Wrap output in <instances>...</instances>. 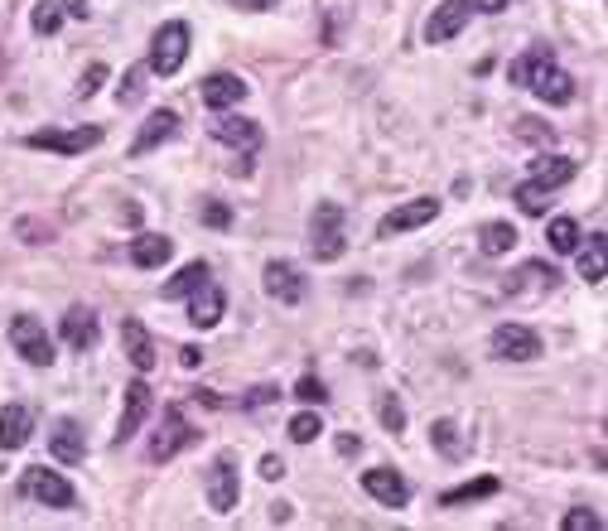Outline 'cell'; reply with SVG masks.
Returning a JSON list of instances; mask_svg holds the SVG:
<instances>
[{"mask_svg":"<svg viewBox=\"0 0 608 531\" xmlns=\"http://www.w3.org/2000/svg\"><path fill=\"white\" fill-rule=\"evenodd\" d=\"M440 213V198H411V203H401V208H391L387 218H382V237H396V232H411V227H425L430 218Z\"/></svg>","mask_w":608,"mask_h":531,"instance_id":"10","label":"cell"},{"mask_svg":"<svg viewBox=\"0 0 608 531\" xmlns=\"http://www.w3.org/2000/svg\"><path fill=\"white\" fill-rule=\"evenodd\" d=\"M319 430H324V420L314 416V411H304V416L290 420V440H295V445H309V440H319Z\"/></svg>","mask_w":608,"mask_h":531,"instance_id":"33","label":"cell"},{"mask_svg":"<svg viewBox=\"0 0 608 531\" xmlns=\"http://www.w3.org/2000/svg\"><path fill=\"white\" fill-rule=\"evenodd\" d=\"M203 223H208V227H232V208L218 203V198H213V203H203Z\"/></svg>","mask_w":608,"mask_h":531,"instance_id":"38","label":"cell"},{"mask_svg":"<svg viewBox=\"0 0 608 531\" xmlns=\"http://www.w3.org/2000/svg\"><path fill=\"white\" fill-rule=\"evenodd\" d=\"M10 343H15V353L34 367H49L54 363V343L44 334V324L34 319V314H15L10 319Z\"/></svg>","mask_w":608,"mask_h":531,"instance_id":"4","label":"cell"},{"mask_svg":"<svg viewBox=\"0 0 608 531\" xmlns=\"http://www.w3.org/2000/svg\"><path fill=\"white\" fill-rule=\"evenodd\" d=\"M232 5H237V10H271L276 0H232Z\"/></svg>","mask_w":608,"mask_h":531,"instance_id":"45","label":"cell"},{"mask_svg":"<svg viewBox=\"0 0 608 531\" xmlns=\"http://www.w3.org/2000/svg\"><path fill=\"white\" fill-rule=\"evenodd\" d=\"M189 319H194L198 329H213L222 319V290L213 285V280H203L194 290V300H189Z\"/></svg>","mask_w":608,"mask_h":531,"instance_id":"21","label":"cell"},{"mask_svg":"<svg viewBox=\"0 0 608 531\" xmlns=\"http://www.w3.org/2000/svg\"><path fill=\"white\" fill-rule=\"evenodd\" d=\"M198 358H203V353H198L194 343H189V348H179V363H184V367H198Z\"/></svg>","mask_w":608,"mask_h":531,"instance_id":"44","label":"cell"},{"mask_svg":"<svg viewBox=\"0 0 608 531\" xmlns=\"http://www.w3.org/2000/svg\"><path fill=\"white\" fill-rule=\"evenodd\" d=\"M493 493H498V478H473L464 488L440 493V507H464V503H478V498H493Z\"/></svg>","mask_w":608,"mask_h":531,"instance_id":"25","label":"cell"},{"mask_svg":"<svg viewBox=\"0 0 608 531\" xmlns=\"http://www.w3.org/2000/svg\"><path fill=\"white\" fill-rule=\"evenodd\" d=\"M382 425H387V430H406V406H401L391 392L382 396Z\"/></svg>","mask_w":608,"mask_h":531,"instance_id":"36","label":"cell"},{"mask_svg":"<svg viewBox=\"0 0 608 531\" xmlns=\"http://www.w3.org/2000/svg\"><path fill=\"white\" fill-rule=\"evenodd\" d=\"M517 203H522V213L541 218V213L551 208V189H546V184H536V179H526V184H517Z\"/></svg>","mask_w":608,"mask_h":531,"instance_id":"28","label":"cell"},{"mask_svg":"<svg viewBox=\"0 0 608 531\" xmlns=\"http://www.w3.org/2000/svg\"><path fill=\"white\" fill-rule=\"evenodd\" d=\"M285 474V464H280L276 454H266V459H261V478H280Z\"/></svg>","mask_w":608,"mask_h":531,"instance_id":"42","label":"cell"},{"mask_svg":"<svg viewBox=\"0 0 608 531\" xmlns=\"http://www.w3.org/2000/svg\"><path fill=\"white\" fill-rule=\"evenodd\" d=\"M266 295L280 300V305H300V300H304L300 266H290V261H271V266H266Z\"/></svg>","mask_w":608,"mask_h":531,"instance_id":"12","label":"cell"},{"mask_svg":"<svg viewBox=\"0 0 608 531\" xmlns=\"http://www.w3.org/2000/svg\"><path fill=\"white\" fill-rule=\"evenodd\" d=\"M478 247L488 256H507L512 247H517V227L512 223H488L483 227V237H478Z\"/></svg>","mask_w":608,"mask_h":531,"instance_id":"26","label":"cell"},{"mask_svg":"<svg viewBox=\"0 0 608 531\" xmlns=\"http://www.w3.org/2000/svg\"><path fill=\"white\" fill-rule=\"evenodd\" d=\"M174 131H179V116H174V112H150V116H145V126H140L136 145H131V155H150V150H155V145H165Z\"/></svg>","mask_w":608,"mask_h":531,"instance_id":"19","label":"cell"},{"mask_svg":"<svg viewBox=\"0 0 608 531\" xmlns=\"http://www.w3.org/2000/svg\"><path fill=\"white\" fill-rule=\"evenodd\" d=\"M295 396H300V401H309V406H314V401H319V406L329 401V392H324V382H319V377H300Z\"/></svg>","mask_w":608,"mask_h":531,"instance_id":"37","label":"cell"},{"mask_svg":"<svg viewBox=\"0 0 608 531\" xmlns=\"http://www.w3.org/2000/svg\"><path fill=\"white\" fill-rule=\"evenodd\" d=\"M29 25H34V34H58V25H63V5H58V0H44V5H34Z\"/></svg>","mask_w":608,"mask_h":531,"instance_id":"31","label":"cell"},{"mask_svg":"<svg viewBox=\"0 0 608 531\" xmlns=\"http://www.w3.org/2000/svg\"><path fill=\"white\" fill-rule=\"evenodd\" d=\"M58 5H63V15H73V20H87V10H92L87 0H58Z\"/></svg>","mask_w":608,"mask_h":531,"instance_id":"41","label":"cell"},{"mask_svg":"<svg viewBox=\"0 0 608 531\" xmlns=\"http://www.w3.org/2000/svg\"><path fill=\"white\" fill-rule=\"evenodd\" d=\"M362 488H367L382 507H406L411 503V483L396 474V469H367V474H362Z\"/></svg>","mask_w":608,"mask_h":531,"instance_id":"11","label":"cell"},{"mask_svg":"<svg viewBox=\"0 0 608 531\" xmlns=\"http://www.w3.org/2000/svg\"><path fill=\"white\" fill-rule=\"evenodd\" d=\"M49 449H54V459H63V464H83V425L78 420H58L54 430H49Z\"/></svg>","mask_w":608,"mask_h":531,"instance_id":"17","label":"cell"},{"mask_svg":"<svg viewBox=\"0 0 608 531\" xmlns=\"http://www.w3.org/2000/svg\"><path fill=\"white\" fill-rule=\"evenodd\" d=\"M203 280H208V266H203V261H189V266H184V271H179V276H174V280L165 285V300H179V295H194V290L203 285Z\"/></svg>","mask_w":608,"mask_h":531,"instance_id":"27","label":"cell"},{"mask_svg":"<svg viewBox=\"0 0 608 531\" xmlns=\"http://www.w3.org/2000/svg\"><path fill=\"white\" fill-rule=\"evenodd\" d=\"M208 507L213 512H232L237 507V469H232V459H218L208 469Z\"/></svg>","mask_w":608,"mask_h":531,"instance_id":"14","label":"cell"},{"mask_svg":"<svg viewBox=\"0 0 608 531\" xmlns=\"http://www.w3.org/2000/svg\"><path fill=\"white\" fill-rule=\"evenodd\" d=\"M20 493H25V498H39L44 507H73V503H78L73 483H68L63 474H54V469H25Z\"/></svg>","mask_w":608,"mask_h":531,"instance_id":"5","label":"cell"},{"mask_svg":"<svg viewBox=\"0 0 608 531\" xmlns=\"http://www.w3.org/2000/svg\"><path fill=\"white\" fill-rule=\"evenodd\" d=\"M29 445V411L25 406H5L0 411V449H25Z\"/></svg>","mask_w":608,"mask_h":531,"instance_id":"23","label":"cell"},{"mask_svg":"<svg viewBox=\"0 0 608 531\" xmlns=\"http://www.w3.org/2000/svg\"><path fill=\"white\" fill-rule=\"evenodd\" d=\"M276 387H256V392H251V396H242V406H247V411H251V406H266V401H276Z\"/></svg>","mask_w":608,"mask_h":531,"instance_id":"40","label":"cell"},{"mask_svg":"<svg viewBox=\"0 0 608 531\" xmlns=\"http://www.w3.org/2000/svg\"><path fill=\"white\" fill-rule=\"evenodd\" d=\"M213 136H218L222 145H237V150H256V145H261V126L247 121V116H218V121H213Z\"/></svg>","mask_w":608,"mask_h":531,"instance_id":"18","label":"cell"},{"mask_svg":"<svg viewBox=\"0 0 608 531\" xmlns=\"http://www.w3.org/2000/svg\"><path fill=\"white\" fill-rule=\"evenodd\" d=\"M430 440H435L449 459H459V454H464V435H459V425H454V420H440V425L430 430Z\"/></svg>","mask_w":608,"mask_h":531,"instance_id":"32","label":"cell"},{"mask_svg":"<svg viewBox=\"0 0 608 531\" xmlns=\"http://www.w3.org/2000/svg\"><path fill=\"white\" fill-rule=\"evenodd\" d=\"M97 334H102V329H97V314H92V309H83V305H73L68 309V314H63V338H68V343H73V348H97Z\"/></svg>","mask_w":608,"mask_h":531,"instance_id":"20","label":"cell"},{"mask_svg":"<svg viewBox=\"0 0 608 531\" xmlns=\"http://www.w3.org/2000/svg\"><path fill=\"white\" fill-rule=\"evenodd\" d=\"M242 97H247V83H242L237 73H213V78H203V107H213V112L237 107Z\"/></svg>","mask_w":608,"mask_h":531,"instance_id":"13","label":"cell"},{"mask_svg":"<svg viewBox=\"0 0 608 531\" xmlns=\"http://www.w3.org/2000/svg\"><path fill=\"white\" fill-rule=\"evenodd\" d=\"M121 348H126V358H131L140 372L155 367V338H150V329H145L140 319H121Z\"/></svg>","mask_w":608,"mask_h":531,"instance_id":"15","label":"cell"},{"mask_svg":"<svg viewBox=\"0 0 608 531\" xmlns=\"http://www.w3.org/2000/svg\"><path fill=\"white\" fill-rule=\"evenodd\" d=\"M551 247L555 252H580V223L575 218H551Z\"/></svg>","mask_w":608,"mask_h":531,"instance_id":"29","label":"cell"},{"mask_svg":"<svg viewBox=\"0 0 608 531\" xmlns=\"http://www.w3.org/2000/svg\"><path fill=\"white\" fill-rule=\"evenodd\" d=\"M140 78H145L140 68H131V73L121 78V87H116V102H121V107H136V102H140V92H145V83H140Z\"/></svg>","mask_w":608,"mask_h":531,"instance_id":"34","label":"cell"},{"mask_svg":"<svg viewBox=\"0 0 608 531\" xmlns=\"http://www.w3.org/2000/svg\"><path fill=\"white\" fill-rule=\"evenodd\" d=\"M512 83L531 87L541 102H551V107H565L570 97H575V78L565 73V68H555V58L546 44H536V49H526L522 58H512Z\"/></svg>","mask_w":608,"mask_h":531,"instance_id":"1","label":"cell"},{"mask_svg":"<svg viewBox=\"0 0 608 531\" xmlns=\"http://www.w3.org/2000/svg\"><path fill=\"white\" fill-rule=\"evenodd\" d=\"M169 256H174V242L169 237H155V232H145L131 242V261H136L140 271H155V266H165Z\"/></svg>","mask_w":608,"mask_h":531,"instance_id":"22","label":"cell"},{"mask_svg":"<svg viewBox=\"0 0 608 531\" xmlns=\"http://www.w3.org/2000/svg\"><path fill=\"white\" fill-rule=\"evenodd\" d=\"M473 5L469 0H444V5H435V15L425 20V44H449L459 29L469 25Z\"/></svg>","mask_w":608,"mask_h":531,"instance_id":"8","label":"cell"},{"mask_svg":"<svg viewBox=\"0 0 608 531\" xmlns=\"http://www.w3.org/2000/svg\"><path fill=\"white\" fill-rule=\"evenodd\" d=\"M150 406H155L150 387H145V382H131V387H126V406H121V430H116V440H131L140 425H145Z\"/></svg>","mask_w":608,"mask_h":531,"instance_id":"16","label":"cell"},{"mask_svg":"<svg viewBox=\"0 0 608 531\" xmlns=\"http://www.w3.org/2000/svg\"><path fill=\"white\" fill-rule=\"evenodd\" d=\"M599 512H589V507H575V512H565V531H599Z\"/></svg>","mask_w":608,"mask_h":531,"instance_id":"35","label":"cell"},{"mask_svg":"<svg viewBox=\"0 0 608 531\" xmlns=\"http://www.w3.org/2000/svg\"><path fill=\"white\" fill-rule=\"evenodd\" d=\"M493 353L507 358V363H531V358H541V338L526 324H498L493 329Z\"/></svg>","mask_w":608,"mask_h":531,"instance_id":"6","label":"cell"},{"mask_svg":"<svg viewBox=\"0 0 608 531\" xmlns=\"http://www.w3.org/2000/svg\"><path fill=\"white\" fill-rule=\"evenodd\" d=\"M189 440H194V430H189L184 411H179V406H169L165 420H160V430H155V440H150V459H155V464H165V459H174L179 445H189Z\"/></svg>","mask_w":608,"mask_h":531,"instance_id":"7","label":"cell"},{"mask_svg":"<svg viewBox=\"0 0 608 531\" xmlns=\"http://www.w3.org/2000/svg\"><path fill=\"white\" fill-rule=\"evenodd\" d=\"M536 184H546V189H560V184H570L575 179V160H565V155H546V160H536Z\"/></svg>","mask_w":608,"mask_h":531,"instance_id":"24","label":"cell"},{"mask_svg":"<svg viewBox=\"0 0 608 531\" xmlns=\"http://www.w3.org/2000/svg\"><path fill=\"white\" fill-rule=\"evenodd\" d=\"M473 10H483V15H498V10H507V0H469Z\"/></svg>","mask_w":608,"mask_h":531,"instance_id":"43","label":"cell"},{"mask_svg":"<svg viewBox=\"0 0 608 531\" xmlns=\"http://www.w3.org/2000/svg\"><path fill=\"white\" fill-rule=\"evenodd\" d=\"M102 78H107V68H102V63H92V68L83 73V83H78V97H92V92L102 87Z\"/></svg>","mask_w":608,"mask_h":531,"instance_id":"39","label":"cell"},{"mask_svg":"<svg viewBox=\"0 0 608 531\" xmlns=\"http://www.w3.org/2000/svg\"><path fill=\"white\" fill-rule=\"evenodd\" d=\"M309 247L319 261H338L348 252V237H343V208L338 203H319L314 218H309Z\"/></svg>","mask_w":608,"mask_h":531,"instance_id":"3","label":"cell"},{"mask_svg":"<svg viewBox=\"0 0 608 531\" xmlns=\"http://www.w3.org/2000/svg\"><path fill=\"white\" fill-rule=\"evenodd\" d=\"M184 58H189V25L184 20H169V25L155 29V39H150V73L174 78L184 68Z\"/></svg>","mask_w":608,"mask_h":531,"instance_id":"2","label":"cell"},{"mask_svg":"<svg viewBox=\"0 0 608 531\" xmlns=\"http://www.w3.org/2000/svg\"><path fill=\"white\" fill-rule=\"evenodd\" d=\"M102 140L97 126H78V131H34L29 136V150H58V155H83Z\"/></svg>","mask_w":608,"mask_h":531,"instance_id":"9","label":"cell"},{"mask_svg":"<svg viewBox=\"0 0 608 531\" xmlns=\"http://www.w3.org/2000/svg\"><path fill=\"white\" fill-rule=\"evenodd\" d=\"M580 276L589 280V285H599V280H604V232H594L589 252H580Z\"/></svg>","mask_w":608,"mask_h":531,"instance_id":"30","label":"cell"}]
</instances>
